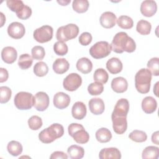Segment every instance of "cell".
Listing matches in <instances>:
<instances>
[{
    "mask_svg": "<svg viewBox=\"0 0 159 159\" xmlns=\"http://www.w3.org/2000/svg\"><path fill=\"white\" fill-rule=\"evenodd\" d=\"M111 45L112 50L117 53H122L124 51L132 53L136 48L135 41L124 32L117 33L114 35Z\"/></svg>",
    "mask_w": 159,
    "mask_h": 159,
    "instance_id": "6da1fadb",
    "label": "cell"
},
{
    "mask_svg": "<svg viewBox=\"0 0 159 159\" xmlns=\"http://www.w3.org/2000/svg\"><path fill=\"white\" fill-rule=\"evenodd\" d=\"M64 134V128L60 124H53L42 130L39 134V140L44 143H50L60 138Z\"/></svg>",
    "mask_w": 159,
    "mask_h": 159,
    "instance_id": "7a4b0ae2",
    "label": "cell"
},
{
    "mask_svg": "<svg viewBox=\"0 0 159 159\" xmlns=\"http://www.w3.org/2000/svg\"><path fill=\"white\" fill-rule=\"evenodd\" d=\"M152 73L146 68L139 70L135 76V86L138 92L146 94L149 92L152 81Z\"/></svg>",
    "mask_w": 159,
    "mask_h": 159,
    "instance_id": "3957f363",
    "label": "cell"
},
{
    "mask_svg": "<svg viewBox=\"0 0 159 159\" xmlns=\"http://www.w3.org/2000/svg\"><path fill=\"white\" fill-rule=\"evenodd\" d=\"M68 131L69 135L78 143L84 144L89 141V135L81 124L71 123L68 127Z\"/></svg>",
    "mask_w": 159,
    "mask_h": 159,
    "instance_id": "277c9868",
    "label": "cell"
},
{
    "mask_svg": "<svg viewBox=\"0 0 159 159\" xmlns=\"http://www.w3.org/2000/svg\"><path fill=\"white\" fill-rule=\"evenodd\" d=\"M79 33V27L74 24H68L66 25L60 27L56 33V37L58 41L67 42L75 39Z\"/></svg>",
    "mask_w": 159,
    "mask_h": 159,
    "instance_id": "5b68a950",
    "label": "cell"
},
{
    "mask_svg": "<svg viewBox=\"0 0 159 159\" xmlns=\"http://www.w3.org/2000/svg\"><path fill=\"white\" fill-rule=\"evenodd\" d=\"M112 51V47L106 41H99L93 45L89 49V54L95 59L107 57Z\"/></svg>",
    "mask_w": 159,
    "mask_h": 159,
    "instance_id": "8992f818",
    "label": "cell"
},
{
    "mask_svg": "<svg viewBox=\"0 0 159 159\" xmlns=\"http://www.w3.org/2000/svg\"><path fill=\"white\" fill-rule=\"evenodd\" d=\"M14 102L18 109L28 110L34 106V96L30 93L20 91L16 94Z\"/></svg>",
    "mask_w": 159,
    "mask_h": 159,
    "instance_id": "52a82bcc",
    "label": "cell"
},
{
    "mask_svg": "<svg viewBox=\"0 0 159 159\" xmlns=\"http://www.w3.org/2000/svg\"><path fill=\"white\" fill-rule=\"evenodd\" d=\"M53 30L50 25H45L35 29L33 36L34 39L39 43H45L52 40Z\"/></svg>",
    "mask_w": 159,
    "mask_h": 159,
    "instance_id": "ba28073f",
    "label": "cell"
},
{
    "mask_svg": "<svg viewBox=\"0 0 159 159\" xmlns=\"http://www.w3.org/2000/svg\"><path fill=\"white\" fill-rule=\"evenodd\" d=\"M82 83V78L80 75L76 73L69 74L63 81L65 89L68 91H76Z\"/></svg>",
    "mask_w": 159,
    "mask_h": 159,
    "instance_id": "9c48e42d",
    "label": "cell"
},
{
    "mask_svg": "<svg viewBox=\"0 0 159 159\" xmlns=\"http://www.w3.org/2000/svg\"><path fill=\"white\" fill-rule=\"evenodd\" d=\"M49 97L43 91L38 92L34 96V106L39 111H44L49 106Z\"/></svg>",
    "mask_w": 159,
    "mask_h": 159,
    "instance_id": "30bf717a",
    "label": "cell"
},
{
    "mask_svg": "<svg viewBox=\"0 0 159 159\" xmlns=\"http://www.w3.org/2000/svg\"><path fill=\"white\" fill-rule=\"evenodd\" d=\"M112 127L114 131L117 134H123L127 130V122L126 116H118L112 114Z\"/></svg>",
    "mask_w": 159,
    "mask_h": 159,
    "instance_id": "8fae6325",
    "label": "cell"
},
{
    "mask_svg": "<svg viewBox=\"0 0 159 159\" xmlns=\"http://www.w3.org/2000/svg\"><path fill=\"white\" fill-rule=\"evenodd\" d=\"M8 35L15 39H19L22 38L25 32L24 25L19 22H13L11 23L7 27Z\"/></svg>",
    "mask_w": 159,
    "mask_h": 159,
    "instance_id": "7c38bea8",
    "label": "cell"
},
{
    "mask_svg": "<svg viewBox=\"0 0 159 159\" xmlns=\"http://www.w3.org/2000/svg\"><path fill=\"white\" fill-rule=\"evenodd\" d=\"M140 12L145 17L153 16L157 11V5L155 1L145 0L142 1L140 5Z\"/></svg>",
    "mask_w": 159,
    "mask_h": 159,
    "instance_id": "4fadbf2b",
    "label": "cell"
},
{
    "mask_svg": "<svg viewBox=\"0 0 159 159\" xmlns=\"http://www.w3.org/2000/svg\"><path fill=\"white\" fill-rule=\"evenodd\" d=\"M70 103V97L63 92H58L53 97V104L58 109H65L69 106Z\"/></svg>",
    "mask_w": 159,
    "mask_h": 159,
    "instance_id": "5bb4252c",
    "label": "cell"
},
{
    "mask_svg": "<svg viewBox=\"0 0 159 159\" xmlns=\"http://www.w3.org/2000/svg\"><path fill=\"white\" fill-rule=\"evenodd\" d=\"M129 110V102L127 99L121 98L119 99L114 107L112 114L118 116H126Z\"/></svg>",
    "mask_w": 159,
    "mask_h": 159,
    "instance_id": "9a60e30c",
    "label": "cell"
},
{
    "mask_svg": "<svg viewBox=\"0 0 159 159\" xmlns=\"http://www.w3.org/2000/svg\"><path fill=\"white\" fill-rule=\"evenodd\" d=\"M99 20L101 25L103 27L106 29H110L116 25L117 17L113 12L106 11L101 14Z\"/></svg>",
    "mask_w": 159,
    "mask_h": 159,
    "instance_id": "2e32d148",
    "label": "cell"
},
{
    "mask_svg": "<svg viewBox=\"0 0 159 159\" xmlns=\"http://www.w3.org/2000/svg\"><path fill=\"white\" fill-rule=\"evenodd\" d=\"M17 53L16 50L12 47H6L1 51V58L3 61L6 63H13L17 59Z\"/></svg>",
    "mask_w": 159,
    "mask_h": 159,
    "instance_id": "e0dca14e",
    "label": "cell"
},
{
    "mask_svg": "<svg viewBox=\"0 0 159 159\" xmlns=\"http://www.w3.org/2000/svg\"><path fill=\"white\" fill-rule=\"evenodd\" d=\"M88 105L90 111L94 115H100L104 111V103L101 98H92L89 100Z\"/></svg>",
    "mask_w": 159,
    "mask_h": 159,
    "instance_id": "ac0fdd59",
    "label": "cell"
},
{
    "mask_svg": "<svg viewBox=\"0 0 159 159\" xmlns=\"http://www.w3.org/2000/svg\"><path fill=\"white\" fill-rule=\"evenodd\" d=\"M99 157L100 159H120L121 153L117 148H104L99 152Z\"/></svg>",
    "mask_w": 159,
    "mask_h": 159,
    "instance_id": "d6986e66",
    "label": "cell"
},
{
    "mask_svg": "<svg viewBox=\"0 0 159 159\" xmlns=\"http://www.w3.org/2000/svg\"><path fill=\"white\" fill-rule=\"evenodd\" d=\"M86 112L87 111L85 104L81 101L76 102L71 108V114L75 119H83L86 116Z\"/></svg>",
    "mask_w": 159,
    "mask_h": 159,
    "instance_id": "ffe728a7",
    "label": "cell"
},
{
    "mask_svg": "<svg viewBox=\"0 0 159 159\" xmlns=\"http://www.w3.org/2000/svg\"><path fill=\"white\" fill-rule=\"evenodd\" d=\"M128 83L126 79L119 76L114 78L111 81V88L117 93H122L127 89Z\"/></svg>",
    "mask_w": 159,
    "mask_h": 159,
    "instance_id": "44dd1931",
    "label": "cell"
},
{
    "mask_svg": "<svg viewBox=\"0 0 159 159\" xmlns=\"http://www.w3.org/2000/svg\"><path fill=\"white\" fill-rule=\"evenodd\" d=\"M157 107V102L152 96L145 97L142 101V110L147 114L154 112Z\"/></svg>",
    "mask_w": 159,
    "mask_h": 159,
    "instance_id": "7402d4cb",
    "label": "cell"
},
{
    "mask_svg": "<svg viewBox=\"0 0 159 159\" xmlns=\"http://www.w3.org/2000/svg\"><path fill=\"white\" fill-rule=\"evenodd\" d=\"M122 63L121 61L116 57H112L108 60L106 63V68L112 74H117L122 70Z\"/></svg>",
    "mask_w": 159,
    "mask_h": 159,
    "instance_id": "603a6c76",
    "label": "cell"
},
{
    "mask_svg": "<svg viewBox=\"0 0 159 159\" xmlns=\"http://www.w3.org/2000/svg\"><path fill=\"white\" fill-rule=\"evenodd\" d=\"M70 68L68 61L63 58H57L53 63V70L57 74H63L66 72Z\"/></svg>",
    "mask_w": 159,
    "mask_h": 159,
    "instance_id": "cb8c5ba5",
    "label": "cell"
},
{
    "mask_svg": "<svg viewBox=\"0 0 159 159\" xmlns=\"http://www.w3.org/2000/svg\"><path fill=\"white\" fill-rule=\"evenodd\" d=\"M76 66L77 70L83 74L89 73L91 71L93 68V63L91 61L86 57L80 58L77 61Z\"/></svg>",
    "mask_w": 159,
    "mask_h": 159,
    "instance_id": "d4e9b609",
    "label": "cell"
},
{
    "mask_svg": "<svg viewBox=\"0 0 159 159\" xmlns=\"http://www.w3.org/2000/svg\"><path fill=\"white\" fill-rule=\"evenodd\" d=\"M67 153L71 159H81L84 157V150L77 145H73L67 149Z\"/></svg>",
    "mask_w": 159,
    "mask_h": 159,
    "instance_id": "484cf974",
    "label": "cell"
},
{
    "mask_svg": "<svg viewBox=\"0 0 159 159\" xmlns=\"http://www.w3.org/2000/svg\"><path fill=\"white\" fill-rule=\"evenodd\" d=\"M96 138L101 143H106L112 139V134L107 128L102 127L96 132Z\"/></svg>",
    "mask_w": 159,
    "mask_h": 159,
    "instance_id": "4316f807",
    "label": "cell"
},
{
    "mask_svg": "<svg viewBox=\"0 0 159 159\" xmlns=\"http://www.w3.org/2000/svg\"><path fill=\"white\" fill-rule=\"evenodd\" d=\"M143 159H157L159 157V148L155 146L145 147L142 153Z\"/></svg>",
    "mask_w": 159,
    "mask_h": 159,
    "instance_id": "83f0119b",
    "label": "cell"
},
{
    "mask_svg": "<svg viewBox=\"0 0 159 159\" xmlns=\"http://www.w3.org/2000/svg\"><path fill=\"white\" fill-rule=\"evenodd\" d=\"M7 149L11 155L17 157L22 153L23 148L20 142L16 140H12L8 143Z\"/></svg>",
    "mask_w": 159,
    "mask_h": 159,
    "instance_id": "f1b7e54d",
    "label": "cell"
},
{
    "mask_svg": "<svg viewBox=\"0 0 159 159\" xmlns=\"http://www.w3.org/2000/svg\"><path fill=\"white\" fill-rule=\"evenodd\" d=\"M151 29H152V25L147 20L141 19L137 24L136 30L141 35H148L150 33Z\"/></svg>",
    "mask_w": 159,
    "mask_h": 159,
    "instance_id": "f546056e",
    "label": "cell"
},
{
    "mask_svg": "<svg viewBox=\"0 0 159 159\" xmlns=\"http://www.w3.org/2000/svg\"><path fill=\"white\" fill-rule=\"evenodd\" d=\"M33 63V58L27 53L20 55L18 60V65L22 70H26L30 68Z\"/></svg>",
    "mask_w": 159,
    "mask_h": 159,
    "instance_id": "4dcf8cb0",
    "label": "cell"
},
{
    "mask_svg": "<svg viewBox=\"0 0 159 159\" xmlns=\"http://www.w3.org/2000/svg\"><path fill=\"white\" fill-rule=\"evenodd\" d=\"M89 4L88 0H74L72 7L75 11L78 13H84L87 11Z\"/></svg>",
    "mask_w": 159,
    "mask_h": 159,
    "instance_id": "1f68e13d",
    "label": "cell"
},
{
    "mask_svg": "<svg viewBox=\"0 0 159 159\" xmlns=\"http://www.w3.org/2000/svg\"><path fill=\"white\" fill-rule=\"evenodd\" d=\"M93 78L95 82L104 84L108 81L109 75L104 69L98 68L94 71L93 75Z\"/></svg>",
    "mask_w": 159,
    "mask_h": 159,
    "instance_id": "d6a6232c",
    "label": "cell"
},
{
    "mask_svg": "<svg viewBox=\"0 0 159 159\" xmlns=\"http://www.w3.org/2000/svg\"><path fill=\"white\" fill-rule=\"evenodd\" d=\"M117 25L122 29H129L134 25V21L132 19L128 16H120L117 19Z\"/></svg>",
    "mask_w": 159,
    "mask_h": 159,
    "instance_id": "836d02e7",
    "label": "cell"
},
{
    "mask_svg": "<svg viewBox=\"0 0 159 159\" xmlns=\"http://www.w3.org/2000/svg\"><path fill=\"white\" fill-rule=\"evenodd\" d=\"M48 72V67L43 61H39L35 63L34 66V73L39 77L45 76Z\"/></svg>",
    "mask_w": 159,
    "mask_h": 159,
    "instance_id": "e575fe53",
    "label": "cell"
},
{
    "mask_svg": "<svg viewBox=\"0 0 159 159\" xmlns=\"http://www.w3.org/2000/svg\"><path fill=\"white\" fill-rule=\"evenodd\" d=\"M129 137L132 141L140 143L146 141L147 139V135L142 130H134L130 133Z\"/></svg>",
    "mask_w": 159,
    "mask_h": 159,
    "instance_id": "d590c367",
    "label": "cell"
},
{
    "mask_svg": "<svg viewBox=\"0 0 159 159\" xmlns=\"http://www.w3.org/2000/svg\"><path fill=\"white\" fill-rule=\"evenodd\" d=\"M147 66L152 75L154 76L159 75V58L158 57H154L149 60Z\"/></svg>",
    "mask_w": 159,
    "mask_h": 159,
    "instance_id": "8d00e7d4",
    "label": "cell"
},
{
    "mask_svg": "<svg viewBox=\"0 0 159 159\" xmlns=\"http://www.w3.org/2000/svg\"><path fill=\"white\" fill-rule=\"evenodd\" d=\"M104 91V86L102 83L94 82L88 86V91L92 96H98L101 94Z\"/></svg>",
    "mask_w": 159,
    "mask_h": 159,
    "instance_id": "74e56055",
    "label": "cell"
},
{
    "mask_svg": "<svg viewBox=\"0 0 159 159\" xmlns=\"http://www.w3.org/2000/svg\"><path fill=\"white\" fill-rule=\"evenodd\" d=\"M6 4L9 9L12 12H15L16 14L20 11L25 6L23 1L20 0H7Z\"/></svg>",
    "mask_w": 159,
    "mask_h": 159,
    "instance_id": "f35d334b",
    "label": "cell"
},
{
    "mask_svg": "<svg viewBox=\"0 0 159 159\" xmlns=\"http://www.w3.org/2000/svg\"><path fill=\"white\" fill-rule=\"evenodd\" d=\"M53 50L57 55L63 56L68 53V48L65 42L58 41L53 45Z\"/></svg>",
    "mask_w": 159,
    "mask_h": 159,
    "instance_id": "ab89813d",
    "label": "cell"
},
{
    "mask_svg": "<svg viewBox=\"0 0 159 159\" xmlns=\"http://www.w3.org/2000/svg\"><path fill=\"white\" fill-rule=\"evenodd\" d=\"M42 120L38 116H32L28 120L29 128L33 130H37L42 126Z\"/></svg>",
    "mask_w": 159,
    "mask_h": 159,
    "instance_id": "60d3db41",
    "label": "cell"
},
{
    "mask_svg": "<svg viewBox=\"0 0 159 159\" xmlns=\"http://www.w3.org/2000/svg\"><path fill=\"white\" fill-rule=\"evenodd\" d=\"M11 89L7 86L0 87V102L1 104L7 102L11 98Z\"/></svg>",
    "mask_w": 159,
    "mask_h": 159,
    "instance_id": "b9f144b4",
    "label": "cell"
},
{
    "mask_svg": "<svg viewBox=\"0 0 159 159\" xmlns=\"http://www.w3.org/2000/svg\"><path fill=\"white\" fill-rule=\"evenodd\" d=\"M31 53L32 58L37 60H42L45 55V52L43 47L39 45L34 47L32 48Z\"/></svg>",
    "mask_w": 159,
    "mask_h": 159,
    "instance_id": "7bdbcfd3",
    "label": "cell"
},
{
    "mask_svg": "<svg viewBox=\"0 0 159 159\" xmlns=\"http://www.w3.org/2000/svg\"><path fill=\"white\" fill-rule=\"evenodd\" d=\"M16 15L17 17L20 19H22V20L27 19L32 15V9L29 6L25 5L23 9L20 11H19L18 13H17Z\"/></svg>",
    "mask_w": 159,
    "mask_h": 159,
    "instance_id": "ee69618b",
    "label": "cell"
},
{
    "mask_svg": "<svg viewBox=\"0 0 159 159\" xmlns=\"http://www.w3.org/2000/svg\"><path fill=\"white\" fill-rule=\"evenodd\" d=\"M93 37L90 33L85 32L82 33L79 37V42L83 46L88 45L92 41Z\"/></svg>",
    "mask_w": 159,
    "mask_h": 159,
    "instance_id": "f6af8a7d",
    "label": "cell"
},
{
    "mask_svg": "<svg viewBox=\"0 0 159 159\" xmlns=\"http://www.w3.org/2000/svg\"><path fill=\"white\" fill-rule=\"evenodd\" d=\"M50 159H56V158H60V159H67L68 156L67 155L61 151H56L52 153L51 156L50 157Z\"/></svg>",
    "mask_w": 159,
    "mask_h": 159,
    "instance_id": "bcb514c9",
    "label": "cell"
},
{
    "mask_svg": "<svg viewBox=\"0 0 159 159\" xmlns=\"http://www.w3.org/2000/svg\"><path fill=\"white\" fill-rule=\"evenodd\" d=\"M9 77L8 71L6 68H0V83H3L7 81Z\"/></svg>",
    "mask_w": 159,
    "mask_h": 159,
    "instance_id": "7dc6e473",
    "label": "cell"
},
{
    "mask_svg": "<svg viewBox=\"0 0 159 159\" xmlns=\"http://www.w3.org/2000/svg\"><path fill=\"white\" fill-rule=\"evenodd\" d=\"M159 132L158 131H156L154 133H153L152 135V141L153 143L156 145H159V142H158V135H159Z\"/></svg>",
    "mask_w": 159,
    "mask_h": 159,
    "instance_id": "c3c4849f",
    "label": "cell"
},
{
    "mask_svg": "<svg viewBox=\"0 0 159 159\" xmlns=\"http://www.w3.org/2000/svg\"><path fill=\"white\" fill-rule=\"evenodd\" d=\"M158 83H159L158 81L157 82L155 83V85L154 88H153V93H155V96L157 97L158 96Z\"/></svg>",
    "mask_w": 159,
    "mask_h": 159,
    "instance_id": "681fc988",
    "label": "cell"
},
{
    "mask_svg": "<svg viewBox=\"0 0 159 159\" xmlns=\"http://www.w3.org/2000/svg\"><path fill=\"white\" fill-rule=\"evenodd\" d=\"M1 14V27H2L3 26V24L4 23V22H6V17H4V14L2 12H1L0 13Z\"/></svg>",
    "mask_w": 159,
    "mask_h": 159,
    "instance_id": "f907efd6",
    "label": "cell"
},
{
    "mask_svg": "<svg viewBox=\"0 0 159 159\" xmlns=\"http://www.w3.org/2000/svg\"><path fill=\"white\" fill-rule=\"evenodd\" d=\"M70 1H71L69 0V1H58L57 2H58V3H60L61 6H66L68 3L70 2Z\"/></svg>",
    "mask_w": 159,
    "mask_h": 159,
    "instance_id": "816d5d0a",
    "label": "cell"
}]
</instances>
